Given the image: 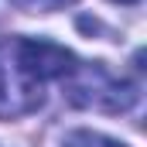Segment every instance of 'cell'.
<instances>
[{"label": "cell", "instance_id": "1", "mask_svg": "<svg viewBox=\"0 0 147 147\" xmlns=\"http://www.w3.org/2000/svg\"><path fill=\"white\" fill-rule=\"evenodd\" d=\"M65 45L48 38H3L0 41V120L28 116L45 103V86L62 82L75 69Z\"/></svg>", "mask_w": 147, "mask_h": 147}, {"label": "cell", "instance_id": "2", "mask_svg": "<svg viewBox=\"0 0 147 147\" xmlns=\"http://www.w3.org/2000/svg\"><path fill=\"white\" fill-rule=\"evenodd\" d=\"M65 99L79 110L99 113H127L137 103V86L113 75L103 62H75V69L62 79Z\"/></svg>", "mask_w": 147, "mask_h": 147}, {"label": "cell", "instance_id": "3", "mask_svg": "<svg viewBox=\"0 0 147 147\" xmlns=\"http://www.w3.org/2000/svg\"><path fill=\"white\" fill-rule=\"evenodd\" d=\"M62 147H127V144L113 140L106 134H99V130H72V134L62 140Z\"/></svg>", "mask_w": 147, "mask_h": 147}, {"label": "cell", "instance_id": "4", "mask_svg": "<svg viewBox=\"0 0 147 147\" xmlns=\"http://www.w3.org/2000/svg\"><path fill=\"white\" fill-rule=\"evenodd\" d=\"M10 3L24 14H55V10H65L79 0H10Z\"/></svg>", "mask_w": 147, "mask_h": 147}, {"label": "cell", "instance_id": "5", "mask_svg": "<svg viewBox=\"0 0 147 147\" xmlns=\"http://www.w3.org/2000/svg\"><path fill=\"white\" fill-rule=\"evenodd\" d=\"M113 3H137V0H113Z\"/></svg>", "mask_w": 147, "mask_h": 147}]
</instances>
